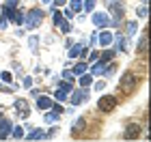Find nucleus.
Masks as SVG:
<instances>
[{
  "mask_svg": "<svg viewBox=\"0 0 151 142\" xmlns=\"http://www.w3.org/2000/svg\"><path fill=\"white\" fill-rule=\"evenodd\" d=\"M6 138H9V133H6V131H2V129H0V140H6Z\"/></svg>",
  "mask_w": 151,
  "mask_h": 142,
  "instance_id": "obj_41",
  "label": "nucleus"
},
{
  "mask_svg": "<svg viewBox=\"0 0 151 142\" xmlns=\"http://www.w3.org/2000/svg\"><path fill=\"white\" fill-rule=\"evenodd\" d=\"M93 24L97 26V28H106V26H110V17H108V13H93Z\"/></svg>",
  "mask_w": 151,
  "mask_h": 142,
  "instance_id": "obj_7",
  "label": "nucleus"
},
{
  "mask_svg": "<svg viewBox=\"0 0 151 142\" xmlns=\"http://www.w3.org/2000/svg\"><path fill=\"white\" fill-rule=\"evenodd\" d=\"M58 116H60L58 112L47 110V112H45V116H43V121H45V123H56V121H58Z\"/></svg>",
  "mask_w": 151,
  "mask_h": 142,
  "instance_id": "obj_17",
  "label": "nucleus"
},
{
  "mask_svg": "<svg viewBox=\"0 0 151 142\" xmlns=\"http://www.w3.org/2000/svg\"><path fill=\"white\" fill-rule=\"evenodd\" d=\"M84 125H86V123H84V116L76 118V121H73V125H71V131H73V133H78L80 129H84Z\"/></svg>",
  "mask_w": 151,
  "mask_h": 142,
  "instance_id": "obj_15",
  "label": "nucleus"
},
{
  "mask_svg": "<svg viewBox=\"0 0 151 142\" xmlns=\"http://www.w3.org/2000/svg\"><path fill=\"white\" fill-rule=\"evenodd\" d=\"M17 2H19V0H6L4 4H9V6H17Z\"/></svg>",
  "mask_w": 151,
  "mask_h": 142,
  "instance_id": "obj_40",
  "label": "nucleus"
},
{
  "mask_svg": "<svg viewBox=\"0 0 151 142\" xmlns=\"http://www.w3.org/2000/svg\"><path fill=\"white\" fill-rule=\"evenodd\" d=\"M95 2H97V0H84V4H82V9H84L86 13H91V11L95 9Z\"/></svg>",
  "mask_w": 151,
  "mask_h": 142,
  "instance_id": "obj_26",
  "label": "nucleus"
},
{
  "mask_svg": "<svg viewBox=\"0 0 151 142\" xmlns=\"http://www.w3.org/2000/svg\"><path fill=\"white\" fill-rule=\"evenodd\" d=\"M67 95H69L67 91H63V88H58V91H56V99H58V101H65V99H67Z\"/></svg>",
  "mask_w": 151,
  "mask_h": 142,
  "instance_id": "obj_29",
  "label": "nucleus"
},
{
  "mask_svg": "<svg viewBox=\"0 0 151 142\" xmlns=\"http://www.w3.org/2000/svg\"><path fill=\"white\" fill-rule=\"evenodd\" d=\"M71 11H76V13L82 11V2L80 0H71Z\"/></svg>",
  "mask_w": 151,
  "mask_h": 142,
  "instance_id": "obj_30",
  "label": "nucleus"
},
{
  "mask_svg": "<svg viewBox=\"0 0 151 142\" xmlns=\"http://www.w3.org/2000/svg\"><path fill=\"white\" fill-rule=\"evenodd\" d=\"M0 91H4V93H9L11 88H6V86H2V84H0Z\"/></svg>",
  "mask_w": 151,
  "mask_h": 142,
  "instance_id": "obj_43",
  "label": "nucleus"
},
{
  "mask_svg": "<svg viewBox=\"0 0 151 142\" xmlns=\"http://www.w3.org/2000/svg\"><path fill=\"white\" fill-rule=\"evenodd\" d=\"M110 13H112V19H110V24L112 26H119L121 22H123V13H125V9H123V4L121 2H116V0H112L110 4Z\"/></svg>",
  "mask_w": 151,
  "mask_h": 142,
  "instance_id": "obj_3",
  "label": "nucleus"
},
{
  "mask_svg": "<svg viewBox=\"0 0 151 142\" xmlns=\"http://www.w3.org/2000/svg\"><path fill=\"white\" fill-rule=\"evenodd\" d=\"M11 136L15 140H22L24 138V129H22V127H11Z\"/></svg>",
  "mask_w": 151,
  "mask_h": 142,
  "instance_id": "obj_22",
  "label": "nucleus"
},
{
  "mask_svg": "<svg viewBox=\"0 0 151 142\" xmlns=\"http://www.w3.org/2000/svg\"><path fill=\"white\" fill-rule=\"evenodd\" d=\"M56 26H60V30H63V32H71V24H69V19H65V17L60 19Z\"/></svg>",
  "mask_w": 151,
  "mask_h": 142,
  "instance_id": "obj_23",
  "label": "nucleus"
},
{
  "mask_svg": "<svg viewBox=\"0 0 151 142\" xmlns=\"http://www.w3.org/2000/svg\"><path fill=\"white\" fill-rule=\"evenodd\" d=\"M52 15H54V24H58L60 19H63V13H60V11H56L54 6H52Z\"/></svg>",
  "mask_w": 151,
  "mask_h": 142,
  "instance_id": "obj_28",
  "label": "nucleus"
},
{
  "mask_svg": "<svg viewBox=\"0 0 151 142\" xmlns=\"http://www.w3.org/2000/svg\"><path fill=\"white\" fill-rule=\"evenodd\" d=\"M86 69H88V65L84 63V60H80V63L73 67V71H71V73H73V76H80V73H86Z\"/></svg>",
  "mask_w": 151,
  "mask_h": 142,
  "instance_id": "obj_16",
  "label": "nucleus"
},
{
  "mask_svg": "<svg viewBox=\"0 0 151 142\" xmlns=\"http://www.w3.org/2000/svg\"><path fill=\"white\" fill-rule=\"evenodd\" d=\"M112 39H114V35H112V32H108V30H104V32H101V35L97 37V43H99L101 47H108V45L112 43Z\"/></svg>",
  "mask_w": 151,
  "mask_h": 142,
  "instance_id": "obj_11",
  "label": "nucleus"
},
{
  "mask_svg": "<svg viewBox=\"0 0 151 142\" xmlns=\"http://www.w3.org/2000/svg\"><path fill=\"white\" fill-rule=\"evenodd\" d=\"M116 103H119V101H116L114 95H101L99 101H97V106H99L101 112H112L114 108H116Z\"/></svg>",
  "mask_w": 151,
  "mask_h": 142,
  "instance_id": "obj_4",
  "label": "nucleus"
},
{
  "mask_svg": "<svg viewBox=\"0 0 151 142\" xmlns=\"http://www.w3.org/2000/svg\"><path fill=\"white\" fill-rule=\"evenodd\" d=\"M0 129L6 131V133H11V123H9V121H6L4 116H0Z\"/></svg>",
  "mask_w": 151,
  "mask_h": 142,
  "instance_id": "obj_24",
  "label": "nucleus"
},
{
  "mask_svg": "<svg viewBox=\"0 0 151 142\" xmlns=\"http://www.w3.org/2000/svg\"><path fill=\"white\" fill-rule=\"evenodd\" d=\"M104 86H106V82L99 80V82H95V91H104Z\"/></svg>",
  "mask_w": 151,
  "mask_h": 142,
  "instance_id": "obj_36",
  "label": "nucleus"
},
{
  "mask_svg": "<svg viewBox=\"0 0 151 142\" xmlns=\"http://www.w3.org/2000/svg\"><path fill=\"white\" fill-rule=\"evenodd\" d=\"M104 67H106L104 63H99V60H95V65L91 67V76H99V73L104 71Z\"/></svg>",
  "mask_w": 151,
  "mask_h": 142,
  "instance_id": "obj_20",
  "label": "nucleus"
},
{
  "mask_svg": "<svg viewBox=\"0 0 151 142\" xmlns=\"http://www.w3.org/2000/svg\"><path fill=\"white\" fill-rule=\"evenodd\" d=\"M121 91L123 93H132L134 88H136V84H138V78H136V73H132V71H125L121 76Z\"/></svg>",
  "mask_w": 151,
  "mask_h": 142,
  "instance_id": "obj_1",
  "label": "nucleus"
},
{
  "mask_svg": "<svg viewBox=\"0 0 151 142\" xmlns=\"http://www.w3.org/2000/svg\"><path fill=\"white\" fill-rule=\"evenodd\" d=\"M15 108L19 110V118H26V116H28V101H26V99H22V97L15 99Z\"/></svg>",
  "mask_w": 151,
  "mask_h": 142,
  "instance_id": "obj_8",
  "label": "nucleus"
},
{
  "mask_svg": "<svg viewBox=\"0 0 151 142\" xmlns=\"http://www.w3.org/2000/svg\"><path fill=\"white\" fill-rule=\"evenodd\" d=\"M63 17H65V19H71V17H73V11H71V9H65V11H63Z\"/></svg>",
  "mask_w": 151,
  "mask_h": 142,
  "instance_id": "obj_35",
  "label": "nucleus"
},
{
  "mask_svg": "<svg viewBox=\"0 0 151 142\" xmlns=\"http://www.w3.org/2000/svg\"><path fill=\"white\" fill-rule=\"evenodd\" d=\"M58 88H63V91H67V93H71V82H67V80H60V82H58Z\"/></svg>",
  "mask_w": 151,
  "mask_h": 142,
  "instance_id": "obj_27",
  "label": "nucleus"
},
{
  "mask_svg": "<svg viewBox=\"0 0 151 142\" xmlns=\"http://www.w3.org/2000/svg\"><path fill=\"white\" fill-rule=\"evenodd\" d=\"M136 30H138V24H136V22H127V24H125V32H127V37H134V35H136Z\"/></svg>",
  "mask_w": 151,
  "mask_h": 142,
  "instance_id": "obj_18",
  "label": "nucleus"
},
{
  "mask_svg": "<svg viewBox=\"0 0 151 142\" xmlns=\"http://www.w3.org/2000/svg\"><path fill=\"white\" fill-rule=\"evenodd\" d=\"M138 52L140 54H147V32H142V37L138 41Z\"/></svg>",
  "mask_w": 151,
  "mask_h": 142,
  "instance_id": "obj_21",
  "label": "nucleus"
},
{
  "mask_svg": "<svg viewBox=\"0 0 151 142\" xmlns=\"http://www.w3.org/2000/svg\"><path fill=\"white\" fill-rule=\"evenodd\" d=\"M26 140H45V131H41V129H30L28 136H24Z\"/></svg>",
  "mask_w": 151,
  "mask_h": 142,
  "instance_id": "obj_12",
  "label": "nucleus"
},
{
  "mask_svg": "<svg viewBox=\"0 0 151 142\" xmlns=\"http://www.w3.org/2000/svg\"><path fill=\"white\" fill-rule=\"evenodd\" d=\"M28 45H30V50H37V45H39V39H37V37H30V39H28Z\"/></svg>",
  "mask_w": 151,
  "mask_h": 142,
  "instance_id": "obj_31",
  "label": "nucleus"
},
{
  "mask_svg": "<svg viewBox=\"0 0 151 142\" xmlns=\"http://www.w3.org/2000/svg\"><path fill=\"white\" fill-rule=\"evenodd\" d=\"M50 110H54V112H63V106H58V103H52V108H50Z\"/></svg>",
  "mask_w": 151,
  "mask_h": 142,
  "instance_id": "obj_37",
  "label": "nucleus"
},
{
  "mask_svg": "<svg viewBox=\"0 0 151 142\" xmlns=\"http://www.w3.org/2000/svg\"><path fill=\"white\" fill-rule=\"evenodd\" d=\"M138 136H140V125L138 123H129L125 127V131H123V138L125 140H136Z\"/></svg>",
  "mask_w": 151,
  "mask_h": 142,
  "instance_id": "obj_5",
  "label": "nucleus"
},
{
  "mask_svg": "<svg viewBox=\"0 0 151 142\" xmlns=\"http://www.w3.org/2000/svg\"><path fill=\"white\" fill-rule=\"evenodd\" d=\"M112 56H114V50H108V52H104L101 54V58H99V63H108V60H112Z\"/></svg>",
  "mask_w": 151,
  "mask_h": 142,
  "instance_id": "obj_25",
  "label": "nucleus"
},
{
  "mask_svg": "<svg viewBox=\"0 0 151 142\" xmlns=\"http://www.w3.org/2000/svg\"><path fill=\"white\" fill-rule=\"evenodd\" d=\"M24 22H26L28 28H37V26L43 22V11H41V9H30L24 15Z\"/></svg>",
  "mask_w": 151,
  "mask_h": 142,
  "instance_id": "obj_2",
  "label": "nucleus"
},
{
  "mask_svg": "<svg viewBox=\"0 0 151 142\" xmlns=\"http://www.w3.org/2000/svg\"><path fill=\"white\" fill-rule=\"evenodd\" d=\"M86 99H88V91L86 88H80V91L71 93V106H80V103H84Z\"/></svg>",
  "mask_w": 151,
  "mask_h": 142,
  "instance_id": "obj_6",
  "label": "nucleus"
},
{
  "mask_svg": "<svg viewBox=\"0 0 151 142\" xmlns=\"http://www.w3.org/2000/svg\"><path fill=\"white\" fill-rule=\"evenodd\" d=\"M52 2L56 4V6H60V4H65V0H52Z\"/></svg>",
  "mask_w": 151,
  "mask_h": 142,
  "instance_id": "obj_42",
  "label": "nucleus"
},
{
  "mask_svg": "<svg viewBox=\"0 0 151 142\" xmlns=\"http://www.w3.org/2000/svg\"><path fill=\"white\" fill-rule=\"evenodd\" d=\"M63 80H67V82H71V80H73V73H71V71H63Z\"/></svg>",
  "mask_w": 151,
  "mask_h": 142,
  "instance_id": "obj_34",
  "label": "nucleus"
},
{
  "mask_svg": "<svg viewBox=\"0 0 151 142\" xmlns=\"http://www.w3.org/2000/svg\"><path fill=\"white\" fill-rule=\"evenodd\" d=\"M6 26V19H4V15H2V11H0V28H4Z\"/></svg>",
  "mask_w": 151,
  "mask_h": 142,
  "instance_id": "obj_39",
  "label": "nucleus"
},
{
  "mask_svg": "<svg viewBox=\"0 0 151 142\" xmlns=\"http://www.w3.org/2000/svg\"><path fill=\"white\" fill-rule=\"evenodd\" d=\"M24 86H26V88H30V86H32V78H24Z\"/></svg>",
  "mask_w": 151,
  "mask_h": 142,
  "instance_id": "obj_38",
  "label": "nucleus"
},
{
  "mask_svg": "<svg viewBox=\"0 0 151 142\" xmlns=\"http://www.w3.org/2000/svg\"><path fill=\"white\" fill-rule=\"evenodd\" d=\"M86 54V47L82 43H73L71 50H69V58H78V56H84Z\"/></svg>",
  "mask_w": 151,
  "mask_h": 142,
  "instance_id": "obj_10",
  "label": "nucleus"
},
{
  "mask_svg": "<svg viewBox=\"0 0 151 142\" xmlns=\"http://www.w3.org/2000/svg\"><path fill=\"white\" fill-rule=\"evenodd\" d=\"M52 103H54V101L50 97H45V95H37V108H39V110H50Z\"/></svg>",
  "mask_w": 151,
  "mask_h": 142,
  "instance_id": "obj_9",
  "label": "nucleus"
},
{
  "mask_svg": "<svg viewBox=\"0 0 151 142\" xmlns=\"http://www.w3.org/2000/svg\"><path fill=\"white\" fill-rule=\"evenodd\" d=\"M114 52H127V41L123 37H116L114 41Z\"/></svg>",
  "mask_w": 151,
  "mask_h": 142,
  "instance_id": "obj_14",
  "label": "nucleus"
},
{
  "mask_svg": "<svg viewBox=\"0 0 151 142\" xmlns=\"http://www.w3.org/2000/svg\"><path fill=\"white\" fill-rule=\"evenodd\" d=\"M140 2H142V4H147V0H140Z\"/></svg>",
  "mask_w": 151,
  "mask_h": 142,
  "instance_id": "obj_44",
  "label": "nucleus"
},
{
  "mask_svg": "<svg viewBox=\"0 0 151 142\" xmlns=\"http://www.w3.org/2000/svg\"><path fill=\"white\" fill-rule=\"evenodd\" d=\"M0 78H2V82H11V80H13V76L9 71H2V73H0Z\"/></svg>",
  "mask_w": 151,
  "mask_h": 142,
  "instance_id": "obj_32",
  "label": "nucleus"
},
{
  "mask_svg": "<svg viewBox=\"0 0 151 142\" xmlns=\"http://www.w3.org/2000/svg\"><path fill=\"white\" fill-rule=\"evenodd\" d=\"M11 22L13 24H24V13L15 9V11H13V15H11Z\"/></svg>",
  "mask_w": 151,
  "mask_h": 142,
  "instance_id": "obj_19",
  "label": "nucleus"
},
{
  "mask_svg": "<svg viewBox=\"0 0 151 142\" xmlns=\"http://www.w3.org/2000/svg\"><path fill=\"white\" fill-rule=\"evenodd\" d=\"M138 17H140V19H145V17H147V4H142L140 9H138Z\"/></svg>",
  "mask_w": 151,
  "mask_h": 142,
  "instance_id": "obj_33",
  "label": "nucleus"
},
{
  "mask_svg": "<svg viewBox=\"0 0 151 142\" xmlns=\"http://www.w3.org/2000/svg\"><path fill=\"white\" fill-rule=\"evenodd\" d=\"M91 82H93V76H91V73H80V78H78V84L82 86V88H86V86L91 84Z\"/></svg>",
  "mask_w": 151,
  "mask_h": 142,
  "instance_id": "obj_13",
  "label": "nucleus"
}]
</instances>
